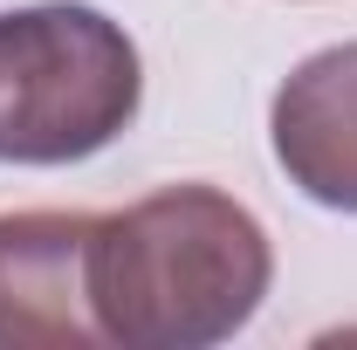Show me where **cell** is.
<instances>
[{
    "label": "cell",
    "mask_w": 357,
    "mask_h": 350,
    "mask_svg": "<svg viewBox=\"0 0 357 350\" xmlns=\"http://www.w3.org/2000/svg\"><path fill=\"white\" fill-rule=\"evenodd\" d=\"M275 254L261 220L213 185H165L124 213H96L89 309L103 344L206 350L248 330Z\"/></svg>",
    "instance_id": "1"
},
{
    "label": "cell",
    "mask_w": 357,
    "mask_h": 350,
    "mask_svg": "<svg viewBox=\"0 0 357 350\" xmlns=\"http://www.w3.org/2000/svg\"><path fill=\"white\" fill-rule=\"evenodd\" d=\"M144 103L137 42L96 7L0 14V165H76L131 131Z\"/></svg>",
    "instance_id": "2"
},
{
    "label": "cell",
    "mask_w": 357,
    "mask_h": 350,
    "mask_svg": "<svg viewBox=\"0 0 357 350\" xmlns=\"http://www.w3.org/2000/svg\"><path fill=\"white\" fill-rule=\"evenodd\" d=\"M96 213H0V350L103 344L89 309Z\"/></svg>",
    "instance_id": "3"
},
{
    "label": "cell",
    "mask_w": 357,
    "mask_h": 350,
    "mask_svg": "<svg viewBox=\"0 0 357 350\" xmlns=\"http://www.w3.org/2000/svg\"><path fill=\"white\" fill-rule=\"evenodd\" d=\"M268 137H275V165L303 199L330 213H357V42L310 55L275 89Z\"/></svg>",
    "instance_id": "4"
}]
</instances>
